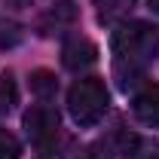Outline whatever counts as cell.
Returning <instances> with one entry per match:
<instances>
[{
    "instance_id": "obj_1",
    "label": "cell",
    "mask_w": 159,
    "mask_h": 159,
    "mask_svg": "<svg viewBox=\"0 0 159 159\" xmlns=\"http://www.w3.org/2000/svg\"><path fill=\"white\" fill-rule=\"evenodd\" d=\"M110 49H113V70L119 77V86L129 89L156 61V55H159V28L150 25V21L119 25L113 40H110Z\"/></svg>"
},
{
    "instance_id": "obj_2",
    "label": "cell",
    "mask_w": 159,
    "mask_h": 159,
    "mask_svg": "<svg viewBox=\"0 0 159 159\" xmlns=\"http://www.w3.org/2000/svg\"><path fill=\"white\" fill-rule=\"evenodd\" d=\"M107 89H104V83L98 77H83L77 80L74 86H70V92H67V110H70V119L83 125V129H89V125H98L104 113H107Z\"/></svg>"
},
{
    "instance_id": "obj_3",
    "label": "cell",
    "mask_w": 159,
    "mask_h": 159,
    "mask_svg": "<svg viewBox=\"0 0 159 159\" xmlns=\"http://www.w3.org/2000/svg\"><path fill=\"white\" fill-rule=\"evenodd\" d=\"M25 132L28 138L43 150V159H58L55 141L61 135V122H58V110L52 104H34L31 110H25Z\"/></svg>"
},
{
    "instance_id": "obj_4",
    "label": "cell",
    "mask_w": 159,
    "mask_h": 159,
    "mask_svg": "<svg viewBox=\"0 0 159 159\" xmlns=\"http://www.w3.org/2000/svg\"><path fill=\"white\" fill-rule=\"evenodd\" d=\"M95 61H98V46L89 37L74 34V37L64 40V46H61V64H64L67 70H86V67H92Z\"/></svg>"
},
{
    "instance_id": "obj_5",
    "label": "cell",
    "mask_w": 159,
    "mask_h": 159,
    "mask_svg": "<svg viewBox=\"0 0 159 159\" xmlns=\"http://www.w3.org/2000/svg\"><path fill=\"white\" fill-rule=\"evenodd\" d=\"M132 113L144 125H159V86H144L138 95L132 98Z\"/></svg>"
},
{
    "instance_id": "obj_6",
    "label": "cell",
    "mask_w": 159,
    "mask_h": 159,
    "mask_svg": "<svg viewBox=\"0 0 159 159\" xmlns=\"http://www.w3.org/2000/svg\"><path fill=\"white\" fill-rule=\"evenodd\" d=\"M95 6H98V21L113 25V21H122L135 9V0H95Z\"/></svg>"
},
{
    "instance_id": "obj_7",
    "label": "cell",
    "mask_w": 159,
    "mask_h": 159,
    "mask_svg": "<svg viewBox=\"0 0 159 159\" xmlns=\"http://www.w3.org/2000/svg\"><path fill=\"white\" fill-rule=\"evenodd\" d=\"M77 19V9H74V3L70 0H61L55 9H49L43 21H40V28H43V34H49L52 28H61V25H70V21Z\"/></svg>"
},
{
    "instance_id": "obj_8",
    "label": "cell",
    "mask_w": 159,
    "mask_h": 159,
    "mask_svg": "<svg viewBox=\"0 0 159 159\" xmlns=\"http://www.w3.org/2000/svg\"><path fill=\"white\" fill-rule=\"evenodd\" d=\"M31 89L37 92L40 98H52L55 89H58V80L52 77L49 70H34V74H31Z\"/></svg>"
},
{
    "instance_id": "obj_9",
    "label": "cell",
    "mask_w": 159,
    "mask_h": 159,
    "mask_svg": "<svg viewBox=\"0 0 159 159\" xmlns=\"http://www.w3.org/2000/svg\"><path fill=\"white\" fill-rule=\"evenodd\" d=\"M21 156V144L12 132L0 129V159H19Z\"/></svg>"
},
{
    "instance_id": "obj_10",
    "label": "cell",
    "mask_w": 159,
    "mask_h": 159,
    "mask_svg": "<svg viewBox=\"0 0 159 159\" xmlns=\"http://www.w3.org/2000/svg\"><path fill=\"white\" fill-rule=\"evenodd\" d=\"M80 159H113V150H110V144H89L83 153H80Z\"/></svg>"
},
{
    "instance_id": "obj_11",
    "label": "cell",
    "mask_w": 159,
    "mask_h": 159,
    "mask_svg": "<svg viewBox=\"0 0 159 159\" xmlns=\"http://www.w3.org/2000/svg\"><path fill=\"white\" fill-rule=\"evenodd\" d=\"M12 101H16V86H12L9 77H3V83H0V110H9Z\"/></svg>"
},
{
    "instance_id": "obj_12",
    "label": "cell",
    "mask_w": 159,
    "mask_h": 159,
    "mask_svg": "<svg viewBox=\"0 0 159 159\" xmlns=\"http://www.w3.org/2000/svg\"><path fill=\"white\" fill-rule=\"evenodd\" d=\"M147 3H150V9H153V12H159V0H147Z\"/></svg>"
},
{
    "instance_id": "obj_13",
    "label": "cell",
    "mask_w": 159,
    "mask_h": 159,
    "mask_svg": "<svg viewBox=\"0 0 159 159\" xmlns=\"http://www.w3.org/2000/svg\"><path fill=\"white\" fill-rule=\"evenodd\" d=\"M150 159H159V156H150Z\"/></svg>"
}]
</instances>
